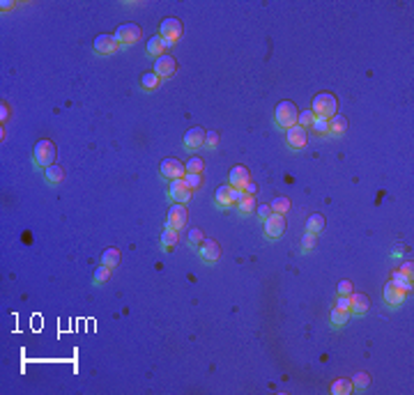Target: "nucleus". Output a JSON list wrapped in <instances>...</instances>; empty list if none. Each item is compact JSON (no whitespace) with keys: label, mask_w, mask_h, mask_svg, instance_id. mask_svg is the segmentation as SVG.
<instances>
[{"label":"nucleus","mask_w":414,"mask_h":395,"mask_svg":"<svg viewBox=\"0 0 414 395\" xmlns=\"http://www.w3.org/2000/svg\"><path fill=\"white\" fill-rule=\"evenodd\" d=\"M382 294H384V301H387L389 305H398V303H403V299H405V292H401V290H398L391 281L384 285Z\"/></svg>","instance_id":"f3484780"},{"label":"nucleus","mask_w":414,"mask_h":395,"mask_svg":"<svg viewBox=\"0 0 414 395\" xmlns=\"http://www.w3.org/2000/svg\"><path fill=\"white\" fill-rule=\"evenodd\" d=\"M168 198L175 200V202H189L191 200V189L184 184V180H173L170 182V189H168Z\"/></svg>","instance_id":"9b49d317"},{"label":"nucleus","mask_w":414,"mask_h":395,"mask_svg":"<svg viewBox=\"0 0 414 395\" xmlns=\"http://www.w3.org/2000/svg\"><path fill=\"white\" fill-rule=\"evenodd\" d=\"M182 32H184V28H182V21L175 16H168L163 18L161 25H159V35L166 37V39H173V42H177L182 37Z\"/></svg>","instance_id":"6e6552de"},{"label":"nucleus","mask_w":414,"mask_h":395,"mask_svg":"<svg viewBox=\"0 0 414 395\" xmlns=\"http://www.w3.org/2000/svg\"><path fill=\"white\" fill-rule=\"evenodd\" d=\"M311 129L318 136H324V133H329V120H322V117H315V120L311 122Z\"/></svg>","instance_id":"c85d7f7f"},{"label":"nucleus","mask_w":414,"mask_h":395,"mask_svg":"<svg viewBox=\"0 0 414 395\" xmlns=\"http://www.w3.org/2000/svg\"><path fill=\"white\" fill-rule=\"evenodd\" d=\"M161 44H163V51H170V48L175 46L173 39H166V37H161Z\"/></svg>","instance_id":"a18cd8bd"},{"label":"nucleus","mask_w":414,"mask_h":395,"mask_svg":"<svg viewBox=\"0 0 414 395\" xmlns=\"http://www.w3.org/2000/svg\"><path fill=\"white\" fill-rule=\"evenodd\" d=\"M352 292H354V285L350 281H341V283H338V294H343V296H350Z\"/></svg>","instance_id":"58836bf2"},{"label":"nucleus","mask_w":414,"mask_h":395,"mask_svg":"<svg viewBox=\"0 0 414 395\" xmlns=\"http://www.w3.org/2000/svg\"><path fill=\"white\" fill-rule=\"evenodd\" d=\"M203 145H205V129L193 126V129H189V131L184 133V147L186 150H198V147H203Z\"/></svg>","instance_id":"2eb2a0df"},{"label":"nucleus","mask_w":414,"mask_h":395,"mask_svg":"<svg viewBox=\"0 0 414 395\" xmlns=\"http://www.w3.org/2000/svg\"><path fill=\"white\" fill-rule=\"evenodd\" d=\"M186 207L182 202H175L173 207L168 209V216H166V230H177L180 232L182 228L186 225Z\"/></svg>","instance_id":"39448f33"},{"label":"nucleus","mask_w":414,"mask_h":395,"mask_svg":"<svg viewBox=\"0 0 414 395\" xmlns=\"http://www.w3.org/2000/svg\"><path fill=\"white\" fill-rule=\"evenodd\" d=\"M108 276H111V269L108 267H97V271H95V285H102V283H106L108 281Z\"/></svg>","instance_id":"f704fd0d"},{"label":"nucleus","mask_w":414,"mask_h":395,"mask_svg":"<svg viewBox=\"0 0 414 395\" xmlns=\"http://www.w3.org/2000/svg\"><path fill=\"white\" fill-rule=\"evenodd\" d=\"M214 200L219 207H230V184H221L214 193Z\"/></svg>","instance_id":"5701e85b"},{"label":"nucleus","mask_w":414,"mask_h":395,"mask_svg":"<svg viewBox=\"0 0 414 395\" xmlns=\"http://www.w3.org/2000/svg\"><path fill=\"white\" fill-rule=\"evenodd\" d=\"M198 255L205 264H214L216 260L221 258V246L216 244L214 239H203V244L198 246Z\"/></svg>","instance_id":"1a4fd4ad"},{"label":"nucleus","mask_w":414,"mask_h":395,"mask_svg":"<svg viewBox=\"0 0 414 395\" xmlns=\"http://www.w3.org/2000/svg\"><path fill=\"white\" fill-rule=\"evenodd\" d=\"M324 230V216L322 214H311L306 221V232L311 234H320Z\"/></svg>","instance_id":"412c9836"},{"label":"nucleus","mask_w":414,"mask_h":395,"mask_svg":"<svg viewBox=\"0 0 414 395\" xmlns=\"http://www.w3.org/2000/svg\"><path fill=\"white\" fill-rule=\"evenodd\" d=\"M276 124L283 126V129H290L292 124H297V117H299V110H297V106H294L292 101H281L278 106H276Z\"/></svg>","instance_id":"7ed1b4c3"},{"label":"nucleus","mask_w":414,"mask_h":395,"mask_svg":"<svg viewBox=\"0 0 414 395\" xmlns=\"http://www.w3.org/2000/svg\"><path fill=\"white\" fill-rule=\"evenodd\" d=\"M244 193H246V196H253V193H256V184H253V182H249V184L244 186Z\"/></svg>","instance_id":"49530a36"},{"label":"nucleus","mask_w":414,"mask_h":395,"mask_svg":"<svg viewBox=\"0 0 414 395\" xmlns=\"http://www.w3.org/2000/svg\"><path fill=\"white\" fill-rule=\"evenodd\" d=\"M412 269H414V264H412V262H405V264H403V267H401L398 271H403L405 276H410V278H412Z\"/></svg>","instance_id":"c03bdc74"},{"label":"nucleus","mask_w":414,"mask_h":395,"mask_svg":"<svg viewBox=\"0 0 414 395\" xmlns=\"http://www.w3.org/2000/svg\"><path fill=\"white\" fill-rule=\"evenodd\" d=\"M62 180H65V170H62V166L53 163V166L46 168V182L48 184H60Z\"/></svg>","instance_id":"4be33fe9"},{"label":"nucleus","mask_w":414,"mask_h":395,"mask_svg":"<svg viewBox=\"0 0 414 395\" xmlns=\"http://www.w3.org/2000/svg\"><path fill=\"white\" fill-rule=\"evenodd\" d=\"M391 283H394V285H396L401 292H405V294L412 292V278H410V276H405L403 271H394V274H391Z\"/></svg>","instance_id":"6ab92c4d"},{"label":"nucleus","mask_w":414,"mask_h":395,"mask_svg":"<svg viewBox=\"0 0 414 395\" xmlns=\"http://www.w3.org/2000/svg\"><path fill=\"white\" fill-rule=\"evenodd\" d=\"M283 232H285V214L272 211V214L265 218V234H267L270 239H278Z\"/></svg>","instance_id":"423d86ee"},{"label":"nucleus","mask_w":414,"mask_h":395,"mask_svg":"<svg viewBox=\"0 0 414 395\" xmlns=\"http://www.w3.org/2000/svg\"><path fill=\"white\" fill-rule=\"evenodd\" d=\"M352 384H357L359 389H366V386H368V375H364V372H361V375H357Z\"/></svg>","instance_id":"37998d69"},{"label":"nucleus","mask_w":414,"mask_h":395,"mask_svg":"<svg viewBox=\"0 0 414 395\" xmlns=\"http://www.w3.org/2000/svg\"><path fill=\"white\" fill-rule=\"evenodd\" d=\"M102 264L108 267V269H115L118 264H120V251L118 248H106L102 253Z\"/></svg>","instance_id":"aec40b11"},{"label":"nucleus","mask_w":414,"mask_h":395,"mask_svg":"<svg viewBox=\"0 0 414 395\" xmlns=\"http://www.w3.org/2000/svg\"><path fill=\"white\" fill-rule=\"evenodd\" d=\"M244 196L246 193L242 191V189H233V186H230V204H240L242 200H244Z\"/></svg>","instance_id":"4c0bfd02"},{"label":"nucleus","mask_w":414,"mask_h":395,"mask_svg":"<svg viewBox=\"0 0 414 395\" xmlns=\"http://www.w3.org/2000/svg\"><path fill=\"white\" fill-rule=\"evenodd\" d=\"M32 156H35V163L39 168L53 166V161H55V145H53V140H48V138L37 140L35 150H32Z\"/></svg>","instance_id":"f03ea898"},{"label":"nucleus","mask_w":414,"mask_h":395,"mask_svg":"<svg viewBox=\"0 0 414 395\" xmlns=\"http://www.w3.org/2000/svg\"><path fill=\"white\" fill-rule=\"evenodd\" d=\"M237 207H240L242 214H251V211H256V198H253V196H244V200H242Z\"/></svg>","instance_id":"2f4dec72"},{"label":"nucleus","mask_w":414,"mask_h":395,"mask_svg":"<svg viewBox=\"0 0 414 395\" xmlns=\"http://www.w3.org/2000/svg\"><path fill=\"white\" fill-rule=\"evenodd\" d=\"M205 145L214 150L216 145H219V133H216V131H207V133H205Z\"/></svg>","instance_id":"ea45409f"},{"label":"nucleus","mask_w":414,"mask_h":395,"mask_svg":"<svg viewBox=\"0 0 414 395\" xmlns=\"http://www.w3.org/2000/svg\"><path fill=\"white\" fill-rule=\"evenodd\" d=\"M140 85H143V90H147V92L156 90V88H159V76H156L154 72L143 74V78H140Z\"/></svg>","instance_id":"a878e982"},{"label":"nucleus","mask_w":414,"mask_h":395,"mask_svg":"<svg viewBox=\"0 0 414 395\" xmlns=\"http://www.w3.org/2000/svg\"><path fill=\"white\" fill-rule=\"evenodd\" d=\"M315 239H318V234L306 232V237H304V241H301V251H304V253H311L313 246H315Z\"/></svg>","instance_id":"e433bc0d"},{"label":"nucleus","mask_w":414,"mask_h":395,"mask_svg":"<svg viewBox=\"0 0 414 395\" xmlns=\"http://www.w3.org/2000/svg\"><path fill=\"white\" fill-rule=\"evenodd\" d=\"M256 214L260 216V221H265V218H267V216L272 214V207H270V204H263V207H256Z\"/></svg>","instance_id":"79ce46f5"},{"label":"nucleus","mask_w":414,"mask_h":395,"mask_svg":"<svg viewBox=\"0 0 414 395\" xmlns=\"http://www.w3.org/2000/svg\"><path fill=\"white\" fill-rule=\"evenodd\" d=\"M203 230L200 228H191L189 230V246H193V248H198L200 244H203Z\"/></svg>","instance_id":"473e14b6"},{"label":"nucleus","mask_w":414,"mask_h":395,"mask_svg":"<svg viewBox=\"0 0 414 395\" xmlns=\"http://www.w3.org/2000/svg\"><path fill=\"white\" fill-rule=\"evenodd\" d=\"M368 308H371V301H368L366 294H361V292L350 294V312H354V315H366Z\"/></svg>","instance_id":"dca6fc26"},{"label":"nucleus","mask_w":414,"mask_h":395,"mask_svg":"<svg viewBox=\"0 0 414 395\" xmlns=\"http://www.w3.org/2000/svg\"><path fill=\"white\" fill-rule=\"evenodd\" d=\"M140 37H143V30H140L138 23H122V25H118V30H115V39H118L120 46H132Z\"/></svg>","instance_id":"20e7f679"},{"label":"nucleus","mask_w":414,"mask_h":395,"mask_svg":"<svg viewBox=\"0 0 414 395\" xmlns=\"http://www.w3.org/2000/svg\"><path fill=\"white\" fill-rule=\"evenodd\" d=\"M270 207H272V211H276V214H288L290 211V200L285 196H281V198H276Z\"/></svg>","instance_id":"bb28decb"},{"label":"nucleus","mask_w":414,"mask_h":395,"mask_svg":"<svg viewBox=\"0 0 414 395\" xmlns=\"http://www.w3.org/2000/svg\"><path fill=\"white\" fill-rule=\"evenodd\" d=\"M348 131V117H343V115H334L329 117V133L331 136H343V133Z\"/></svg>","instance_id":"a211bd4d"},{"label":"nucleus","mask_w":414,"mask_h":395,"mask_svg":"<svg viewBox=\"0 0 414 395\" xmlns=\"http://www.w3.org/2000/svg\"><path fill=\"white\" fill-rule=\"evenodd\" d=\"M315 120V115H313V110L311 108H308V110H304V113H299V117H297V124L299 126H304V129H306V126H311V122Z\"/></svg>","instance_id":"c9c22d12"},{"label":"nucleus","mask_w":414,"mask_h":395,"mask_svg":"<svg viewBox=\"0 0 414 395\" xmlns=\"http://www.w3.org/2000/svg\"><path fill=\"white\" fill-rule=\"evenodd\" d=\"M354 384L350 382V379H336V382L331 384V393L334 395H348L350 391H352Z\"/></svg>","instance_id":"393cba45"},{"label":"nucleus","mask_w":414,"mask_h":395,"mask_svg":"<svg viewBox=\"0 0 414 395\" xmlns=\"http://www.w3.org/2000/svg\"><path fill=\"white\" fill-rule=\"evenodd\" d=\"M182 180H184V184L189 186L191 191H193V189H198V186L203 184V177H200V175H196V173H186Z\"/></svg>","instance_id":"72a5a7b5"},{"label":"nucleus","mask_w":414,"mask_h":395,"mask_svg":"<svg viewBox=\"0 0 414 395\" xmlns=\"http://www.w3.org/2000/svg\"><path fill=\"white\" fill-rule=\"evenodd\" d=\"M336 308H338V310L350 312V296H343V294H338V299H336Z\"/></svg>","instance_id":"a19ab883"},{"label":"nucleus","mask_w":414,"mask_h":395,"mask_svg":"<svg viewBox=\"0 0 414 395\" xmlns=\"http://www.w3.org/2000/svg\"><path fill=\"white\" fill-rule=\"evenodd\" d=\"M118 48H120V44H118L115 35H99L95 39V51L99 55H111V53H115Z\"/></svg>","instance_id":"4468645a"},{"label":"nucleus","mask_w":414,"mask_h":395,"mask_svg":"<svg viewBox=\"0 0 414 395\" xmlns=\"http://www.w3.org/2000/svg\"><path fill=\"white\" fill-rule=\"evenodd\" d=\"M288 145L292 147V150H301V147H306V143H308V133H306V129L304 126H299V124H292L288 129Z\"/></svg>","instance_id":"f8f14e48"},{"label":"nucleus","mask_w":414,"mask_h":395,"mask_svg":"<svg viewBox=\"0 0 414 395\" xmlns=\"http://www.w3.org/2000/svg\"><path fill=\"white\" fill-rule=\"evenodd\" d=\"M311 110L315 117H322V120H329L338 113V99L329 92H320V95L313 97L311 101Z\"/></svg>","instance_id":"f257e3e1"},{"label":"nucleus","mask_w":414,"mask_h":395,"mask_svg":"<svg viewBox=\"0 0 414 395\" xmlns=\"http://www.w3.org/2000/svg\"><path fill=\"white\" fill-rule=\"evenodd\" d=\"M0 117H2V122L7 120V106H5V103H2V110H0Z\"/></svg>","instance_id":"de8ad7c7"},{"label":"nucleus","mask_w":414,"mask_h":395,"mask_svg":"<svg viewBox=\"0 0 414 395\" xmlns=\"http://www.w3.org/2000/svg\"><path fill=\"white\" fill-rule=\"evenodd\" d=\"M251 182V173H249V168L244 166H235L233 170H230L228 175V184L233 186V189H242L244 191V186Z\"/></svg>","instance_id":"ddd939ff"},{"label":"nucleus","mask_w":414,"mask_h":395,"mask_svg":"<svg viewBox=\"0 0 414 395\" xmlns=\"http://www.w3.org/2000/svg\"><path fill=\"white\" fill-rule=\"evenodd\" d=\"M145 51H147V55H150V58H159V55H163V44H161V35H154L150 39V42H147V48H145Z\"/></svg>","instance_id":"b1692460"},{"label":"nucleus","mask_w":414,"mask_h":395,"mask_svg":"<svg viewBox=\"0 0 414 395\" xmlns=\"http://www.w3.org/2000/svg\"><path fill=\"white\" fill-rule=\"evenodd\" d=\"M348 317H350V312H345V310H338V308L331 310V324L334 326H343V324L348 322Z\"/></svg>","instance_id":"7c9ffc66"},{"label":"nucleus","mask_w":414,"mask_h":395,"mask_svg":"<svg viewBox=\"0 0 414 395\" xmlns=\"http://www.w3.org/2000/svg\"><path fill=\"white\" fill-rule=\"evenodd\" d=\"M186 166V173H196V175H200L203 173V159H198V156H191V159H189V161L184 163Z\"/></svg>","instance_id":"c756f323"},{"label":"nucleus","mask_w":414,"mask_h":395,"mask_svg":"<svg viewBox=\"0 0 414 395\" xmlns=\"http://www.w3.org/2000/svg\"><path fill=\"white\" fill-rule=\"evenodd\" d=\"M159 173L166 177V180H182L186 175V166L177 159H163L161 166H159Z\"/></svg>","instance_id":"0eeeda50"},{"label":"nucleus","mask_w":414,"mask_h":395,"mask_svg":"<svg viewBox=\"0 0 414 395\" xmlns=\"http://www.w3.org/2000/svg\"><path fill=\"white\" fill-rule=\"evenodd\" d=\"M175 69H177V62H175V58L170 53H163L154 60V74L159 78H170L175 74Z\"/></svg>","instance_id":"9d476101"},{"label":"nucleus","mask_w":414,"mask_h":395,"mask_svg":"<svg viewBox=\"0 0 414 395\" xmlns=\"http://www.w3.org/2000/svg\"><path fill=\"white\" fill-rule=\"evenodd\" d=\"M177 239H180L177 230H163V234H161V246H163V248H173V246L177 244Z\"/></svg>","instance_id":"cd10ccee"}]
</instances>
